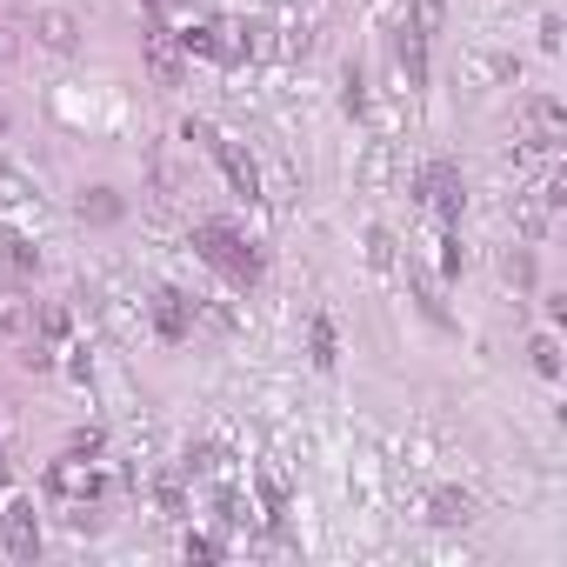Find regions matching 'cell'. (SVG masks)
I'll list each match as a JSON object with an SVG mask.
<instances>
[{
	"label": "cell",
	"mask_w": 567,
	"mask_h": 567,
	"mask_svg": "<svg viewBox=\"0 0 567 567\" xmlns=\"http://www.w3.org/2000/svg\"><path fill=\"white\" fill-rule=\"evenodd\" d=\"M194 254H200L207 267H220L234 288H254V280H260V247L240 240L227 220H200V227H194Z\"/></svg>",
	"instance_id": "obj_1"
},
{
	"label": "cell",
	"mask_w": 567,
	"mask_h": 567,
	"mask_svg": "<svg viewBox=\"0 0 567 567\" xmlns=\"http://www.w3.org/2000/svg\"><path fill=\"white\" fill-rule=\"evenodd\" d=\"M187 141H200V147H207V154L220 161V174L234 181V194H240V200H260V167H254V161H247V154H240L234 141H220V134H214L207 121H187Z\"/></svg>",
	"instance_id": "obj_2"
},
{
	"label": "cell",
	"mask_w": 567,
	"mask_h": 567,
	"mask_svg": "<svg viewBox=\"0 0 567 567\" xmlns=\"http://www.w3.org/2000/svg\"><path fill=\"white\" fill-rule=\"evenodd\" d=\"M421 200H427V207L454 227V220H461V200H467L461 167H454V161H427V167H421Z\"/></svg>",
	"instance_id": "obj_3"
},
{
	"label": "cell",
	"mask_w": 567,
	"mask_h": 567,
	"mask_svg": "<svg viewBox=\"0 0 567 567\" xmlns=\"http://www.w3.org/2000/svg\"><path fill=\"white\" fill-rule=\"evenodd\" d=\"M48 487H54L61 501H74V507H87V501L101 494V474H94V461H87V454H68V461H54V467H48Z\"/></svg>",
	"instance_id": "obj_4"
},
{
	"label": "cell",
	"mask_w": 567,
	"mask_h": 567,
	"mask_svg": "<svg viewBox=\"0 0 567 567\" xmlns=\"http://www.w3.org/2000/svg\"><path fill=\"white\" fill-rule=\"evenodd\" d=\"M141 48H147V68H154V81H161V87H181V48H174V34H167L161 21H147Z\"/></svg>",
	"instance_id": "obj_5"
},
{
	"label": "cell",
	"mask_w": 567,
	"mask_h": 567,
	"mask_svg": "<svg viewBox=\"0 0 567 567\" xmlns=\"http://www.w3.org/2000/svg\"><path fill=\"white\" fill-rule=\"evenodd\" d=\"M560 134H567L560 107H554V101H527V114H520V141L547 154V147H560Z\"/></svg>",
	"instance_id": "obj_6"
},
{
	"label": "cell",
	"mask_w": 567,
	"mask_h": 567,
	"mask_svg": "<svg viewBox=\"0 0 567 567\" xmlns=\"http://www.w3.org/2000/svg\"><path fill=\"white\" fill-rule=\"evenodd\" d=\"M0 547L8 554H41V520H34L28 501H14L8 514H0Z\"/></svg>",
	"instance_id": "obj_7"
},
{
	"label": "cell",
	"mask_w": 567,
	"mask_h": 567,
	"mask_svg": "<svg viewBox=\"0 0 567 567\" xmlns=\"http://www.w3.org/2000/svg\"><path fill=\"white\" fill-rule=\"evenodd\" d=\"M154 334H161V341H187V334H194V308H187V295H174V288L154 295Z\"/></svg>",
	"instance_id": "obj_8"
},
{
	"label": "cell",
	"mask_w": 567,
	"mask_h": 567,
	"mask_svg": "<svg viewBox=\"0 0 567 567\" xmlns=\"http://www.w3.org/2000/svg\"><path fill=\"white\" fill-rule=\"evenodd\" d=\"M34 34H41V48H54V54H68V48L81 41V28H74V14H68V8H48V14L34 21Z\"/></svg>",
	"instance_id": "obj_9"
},
{
	"label": "cell",
	"mask_w": 567,
	"mask_h": 567,
	"mask_svg": "<svg viewBox=\"0 0 567 567\" xmlns=\"http://www.w3.org/2000/svg\"><path fill=\"white\" fill-rule=\"evenodd\" d=\"M427 514H434L441 527H467V520H474V494H461V487H434Z\"/></svg>",
	"instance_id": "obj_10"
},
{
	"label": "cell",
	"mask_w": 567,
	"mask_h": 567,
	"mask_svg": "<svg viewBox=\"0 0 567 567\" xmlns=\"http://www.w3.org/2000/svg\"><path fill=\"white\" fill-rule=\"evenodd\" d=\"M308 361H315V368H334V361H341V334H334L328 315L308 321Z\"/></svg>",
	"instance_id": "obj_11"
},
{
	"label": "cell",
	"mask_w": 567,
	"mask_h": 567,
	"mask_svg": "<svg viewBox=\"0 0 567 567\" xmlns=\"http://www.w3.org/2000/svg\"><path fill=\"white\" fill-rule=\"evenodd\" d=\"M401 68H408V87H427V34H401Z\"/></svg>",
	"instance_id": "obj_12"
},
{
	"label": "cell",
	"mask_w": 567,
	"mask_h": 567,
	"mask_svg": "<svg viewBox=\"0 0 567 567\" xmlns=\"http://www.w3.org/2000/svg\"><path fill=\"white\" fill-rule=\"evenodd\" d=\"M81 220H94V227L121 220V194H114V187H87V194H81Z\"/></svg>",
	"instance_id": "obj_13"
},
{
	"label": "cell",
	"mask_w": 567,
	"mask_h": 567,
	"mask_svg": "<svg viewBox=\"0 0 567 567\" xmlns=\"http://www.w3.org/2000/svg\"><path fill=\"white\" fill-rule=\"evenodd\" d=\"M34 328V308L21 295H0V334H28Z\"/></svg>",
	"instance_id": "obj_14"
},
{
	"label": "cell",
	"mask_w": 567,
	"mask_h": 567,
	"mask_svg": "<svg viewBox=\"0 0 567 567\" xmlns=\"http://www.w3.org/2000/svg\"><path fill=\"white\" fill-rule=\"evenodd\" d=\"M0 247H8V267H14V274H28V267L41 260V254H34V247H28L21 234H0Z\"/></svg>",
	"instance_id": "obj_15"
},
{
	"label": "cell",
	"mask_w": 567,
	"mask_h": 567,
	"mask_svg": "<svg viewBox=\"0 0 567 567\" xmlns=\"http://www.w3.org/2000/svg\"><path fill=\"white\" fill-rule=\"evenodd\" d=\"M507 280H514V288H534V254H527V247L507 254Z\"/></svg>",
	"instance_id": "obj_16"
},
{
	"label": "cell",
	"mask_w": 567,
	"mask_h": 567,
	"mask_svg": "<svg viewBox=\"0 0 567 567\" xmlns=\"http://www.w3.org/2000/svg\"><path fill=\"white\" fill-rule=\"evenodd\" d=\"M220 520H227V527H254V507H247L240 494H220Z\"/></svg>",
	"instance_id": "obj_17"
},
{
	"label": "cell",
	"mask_w": 567,
	"mask_h": 567,
	"mask_svg": "<svg viewBox=\"0 0 567 567\" xmlns=\"http://www.w3.org/2000/svg\"><path fill=\"white\" fill-rule=\"evenodd\" d=\"M527 354H534V368H540V374H560V348H554L547 334H540V341H534Z\"/></svg>",
	"instance_id": "obj_18"
},
{
	"label": "cell",
	"mask_w": 567,
	"mask_h": 567,
	"mask_svg": "<svg viewBox=\"0 0 567 567\" xmlns=\"http://www.w3.org/2000/svg\"><path fill=\"white\" fill-rule=\"evenodd\" d=\"M181 547H187V560H220V540L214 534H187Z\"/></svg>",
	"instance_id": "obj_19"
},
{
	"label": "cell",
	"mask_w": 567,
	"mask_h": 567,
	"mask_svg": "<svg viewBox=\"0 0 567 567\" xmlns=\"http://www.w3.org/2000/svg\"><path fill=\"white\" fill-rule=\"evenodd\" d=\"M260 501H267V514L288 507V487H280V474H260Z\"/></svg>",
	"instance_id": "obj_20"
},
{
	"label": "cell",
	"mask_w": 567,
	"mask_h": 567,
	"mask_svg": "<svg viewBox=\"0 0 567 567\" xmlns=\"http://www.w3.org/2000/svg\"><path fill=\"white\" fill-rule=\"evenodd\" d=\"M41 334L48 341H68V308H41Z\"/></svg>",
	"instance_id": "obj_21"
},
{
	"label": "cell",
	"mask_w": 567,
	"mask_h": 567,
	"mask_svg": "<svg viewBox=\"0 0 567 567\" xmlns=\"http://www.w3.org/2000/svg\"><path fill=\"white\" fill-rule=\"evenodd\" d=\"M441 28V0H421V8H414V34H434Z\"/></svg>",
	"instance_id": "obj_22"
},
{
	"label": "cell",
	"mask_w": 567,
	"mask_h": 567,
	"mask_svg": "<svg viewBox=\"0 0 567 567\" xmlns=\"http://www.w3.org/2000/svg\"><path fill=\"white\" fill-rule=\"evenodd\" d=\"M441 267H447V274H461V234H447V240H441Z\"/></svg>",
	"instance_id": "obj_23"
},
{
	"label": "cell",
	"mask_w": 567,
	"mask_h": 567,
	"mask_svg": "<svg viewBox=\"0 0 567 567\" xmlns=\"http://www.w3.org/2000/svg\"><path fill=\"white\" fill-rule=\"evenodd\" d=\"M68 454H87V461H94V454H101V434H94V427H81V434H74V447H68Z\"/></svg>",
	"instance_id": "obj_24"
},
{
	"label": "cell",
	"mask_w": 567,
	"mask_h": 567,
	"mask_svg": "<svg viewBox=\"0 0 567 567\" xmlns=\"http://www.w3.org/2000/svg\"><path fill=\"white\" fill-rule=\"evenodd\" d=\"M0 54H8V34H0Z\"/></svg>",
	"instance_id": "obj_25"
},
{
	"label": "cell",
	"mask_w": 567,
	"mask_h": 567,
	"mask_svg": "<svg viewBox=\"0 0 567 567\" xmlns=\"http://www.w3.org/2000/svg\"><path fill=\"white\" fill-rule=\"evenodd\" d=\"M0 134H8V114H0Z\"/></svg>",
	"instance_id": "obj_26"
},
{
	"label": "cell",
	"mask_w": 567,
	"mask_h": 567,
	"mask_svg": "<svg viewBox=\"0 0 567 567\" xmlns=\"http://www.w3.org/2000/svg\"><path fill=\"white\" fill-rule=\"evenodd\" d=\"M174 8H187V0H174Z\"/></svg>",
	"instance_id": "obj_27"
}]
</instances>
